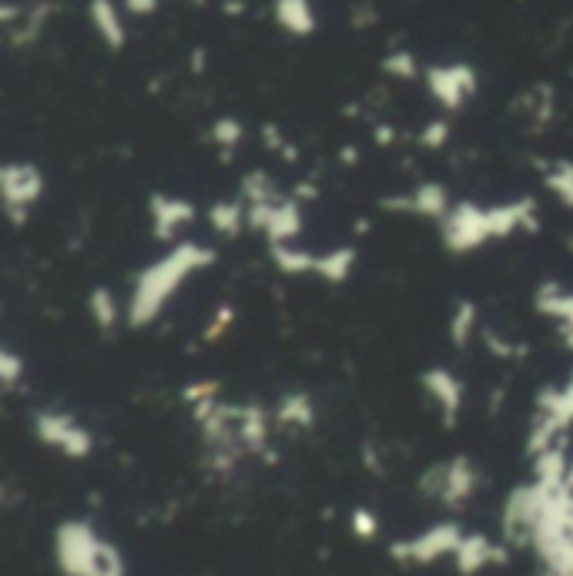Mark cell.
Instances as JSON below:
<instances>
[{
  "label": "cell",
  "instance_id": "6da1fadb",
  "mask_svg": "<svg viewBox=\"0 0 573 576\" xmlns=\"http://www.w3.org/2000/svg\"><path fill=\"white\" fill-rule=\"evenodd\" d=\"M202 436V463L212 476H232L245 459H272V409L262 402L215 399L188 409Z\"/></svg>",
  "mask_w": 573,
  "mask_h": 576
},
{
  "label": "cell",
  "instance_id": "7a4b0ae2",
  "mask_svg": "<svg viewBox=\"0 0 573 576\" xmlns=\"http://www.w3.org/2000/svg\"><path fill=\"white\" fill-rule=\"evenodd\" d=\"M540 232V205L537 198L520 195L510 201H480L460 198L453 201L450 215L439 222V242L453 258H466L493 242H506L513 235H537Z\"/></svg>",
  "mask_w": 573,
  "mask_h": 576
},
{
  "label": "cell",
  "instance_id": "3957f363",
  "mask_svg": "<svg viewBox=\"0 0 573 576\" xmlns=\"http://www.w3.org/2000/svg\"><path fill=\"white\" fill-rule=\"evenodd\" d=\"M215 262H218L215 245L198 242V238H181L178 245H168V252L151 258V262L131 278V292H128V302H124L128 305L131 329L155 325L161 319V312L175 302L181 285L191 282L195 275L208 272Z\"/></svg>",
  "mask_w": 573,
  "mask_h": 576
},
{
  "label": "cell",
  "instance_id": "277c9868",
  "mask_svg": "<svg viewBox=\"0 0 573 576\" xmlns=\"http://www.w3.org/2000/svg\"><path fill=\"white\" fill-rule=\"evenodd\" d=\"M540 483V479H537ZM527 550L537 560L533 576H573V489L547 486L537 520L530 526Z\"/></svg>",
  "mask_w": 573,
  "mask_h": 576
},
{
  "label": "cell",
  "instance_id": "5b68a950",
  "mask_svg": "<svg viewBox=\"0 0 573 576\" xmlns=\"http://www.w3.org/2000/svg\"><path fill=\"white\" fill-rule=\"evenodd\" d=\"M54 566L61 576H128V560L98 526L81 516L61 520L51 536Z\"/></svg>",
  "mask_w": 573,
  "mask_h": 576
},
{
  "label": "cell",
  "instance_id": "8992f818",
  "mask_svg": "<svg viewBox=\"0 0 573 576\" xmlns=\"http://www.w3.org/2000/svg\"><path fill=\"white\" fill-rule=\"evenodd\" d=\"M480 483H483V473L480 466L473 463V456L466 453H456V456H446L433 463L429 469H423L419 476V493L426 499H433L443 510H466L470 499L480 493Z\"/></svg>",
  "mask_w": 573,
  "mask_h": 576
},
{
  "label": "cell",
  "instance_id": "52a82bcc",
  "mask_svg": "<svg viewBox=\"0 0 573 576\" xmlns=\"http://www.w3.org/2000/svg\"><path fill=\"white\" fill-rule=\"evenodd\" d=\"M463 536L466 530L456 520H439L433 526H423V530L413 536L389 543V560L399 566H436L443 560H453Z\"/></svg>",
  "mask_w": 573,
  "mask_h": 576
},
{
  "label": "cell",
  "instance_id": "ba28073f",
  "mask_svg": "<svg viewBox=\"0 0 573 576\" xmlns=\"http://www.w3.org/2000/svg\"><path fill=\"white\" fill-rule=\"evenodd\" d=\"M31 429L37 443L54 449L64 459H91L94 453V432L68 409H37L31 416Z\"/></svg>",
  "mask_w": 573,
  "mask_h": 576
},
{
  "label": "cell",
  "instance_id": "9c48e42d",
  "mask_svg": "<svg viewBox=\"0 0 573 576\" xmlns=\"http://www.w3.org/2000/svg\"><path fill=\"white\" fill-rule=\"evenodd\" d=\"M44 171L34 161H7L0 168V201H4V215L14 228L27 225L37 201L44 198Z\"/></svg>",
  "mask_w": 573,
  "mask_h": 576
},
{
  "label": "cell",
  "instance_id": "30bf717a",
  "mask_svg": "<svg viewBox=\"0 0 573 576\" xmlns=\"http://www.w3.org/2000/svg\"><path fill=\"white\" fill-rule=\"evenodd\" d=\"M248 208V232H259L269 245H282V242H299L302 228H305V215H302V201L295 195H275L262 205H245Z\"/></svg>",
  "mask_w": 573,
  "mask_h": 576
},
{
  "label": "cell",
  "instance_id": "8fae6325",
  "mask_svg": "<svg viewBox=\"0 0 573 576\" xmlns=\"http://www.w3.org/2000/svg\"><path fill=\"white\" fill-rule=\"evenodd\" d=\"M426 91L446 114L463 111L466 104L480 91V74L473 64L466 61H446V64H429L423 71Z\"/></svg>",
  "mask_w": 573,
  "mask_h": 576
},
{
  "label": "cell",
  "instance_id": "7c38bea8",
  "mask_svg": "<svg viewBox=\"0 0 573 576\" xmlns=\"http://www.w3.org/2000/svg\"><path fill=\"white\" fill-rule=\"evenodd\" d=\"M379 208L389 215H409V218H426V222H443L453 208V195L443 181H419L416 188L399 191V195H382Z\"/></svg>",
  "mask_w": 573,
  "mask_h": 576
},
{
  "label": "cell",
  "instance_id": "4fadbf2b",
  "mask_svg": "<svg viewBox=\"0 0 573 576\" xmlns=\"http://www.w3.org/2000/svg\"><path fill=\"white\" fill-rule=\"evenodd\" d=\"M198 222V205L191 198L168 195V191H155L148 195V225L151 238L161 245H178L181 232Z\"/></svg>",
  "mask_w": 573,
  "mask_h": 576
},
{
  "label": "cell",
  "instance_id": "5bb4252c",
  "mask_svg": "<svg viewBox=\"0 0 573 576\" xmlns=\"http://www.w3.org/2000/svg\"><path fill=\"white\" fill-rule=\"evenodd\" d=\"M419 386L429 396V402L436 406L439 419H443L446 429H453L463 416L466 406V382L456 376L450 366H429L419 372Z\"/></svg>",
  "mask_w": 573,
  "mask_h": 576
},
{
  "label": "cell",
  "instance_id": "9a60e30c",
  "mask_svg": "<svg viewBox=\"0 0 573 576\" xmlns=\"http://www.w3.org/2000/svg\"><path fill=\"white\" fill-rule=\"evenodd\" d=\"M533 309L553 325L563 352L573 355V288L557 282V278H547L533 292Z\"/></svg>",
  "mask_w": 573,
  "mask_h": 576
},
{
  "label": "cell",
  "instance_id": "2e32d148",
  "mask_svg": "<svg viewBox=\"0 0 573 576\" xmlns=\"http://www.w3.org/2000/svg\"><path fill=\"white\" fill-rule=\"evenodd\" d=\"M54 17L51 0H34V4H4L0 7V24L7 31V41L14 47H31L41 41L47 21Z\"/></svg>",
  "mask_w": 573,
  "mask_h": 576
},
{
  "label": "cell",
  "instance_id": "e0dca14e",
  "mask_svg": "<svg viewBox=\"0 0 573 576\" xmlns=\"http://www.w3.org/2000/svg\"><path fill=\"white\" fill-rule=\"evenodd\" d=\"M510 560V546L503 540H493L486 533H476V530H466L463 543L456 546L453 553V566L460 576H480L483 570L490 566H503Z\"/></svg>",
  "mask_w": 573,
  "mask_h": 576
},
{
  "label": "cell",
  "instance_id": "ac0fdd59",
  "mask_svg": "<svg viewBox=\"0 0 573 576\" xmlns=\"http://www.w3.org/2000/svg\"><path fill=\"white\" fill-rule=\"evenodd\" d=\"M319 419V409H315V399L309 392L295 389V392H282L272 406V422L275 429H285V432H309Z\"/></svg>",
  "mask_w": 573,
  "mask_h": 576
},
{
  "label": "cell",
  "instance_id": "d6986e66",
  "mask_svg": "<svg viewBox=\"0 0 573 576\" xmlns=\"http://www.w3.org/2000/svg\"><path fill=\"white\" fill-rule=\"evenodd\" d=\"M88 17L108 51H121V47L128 44V24H124V14L114 0H91Z\"/></svg>",
  "mask_w": 573,
  "mask_h": 576
},
{
  "label": "cell",
  "instance_id": "ffe728a7",
  "mask_svg": "<svg viewBox=\"0 0 573 576\" xmlns=\"http://www.w3.org/2000/svg\"><path fill=\"white\" fill-rule=\"evenodd\" d=\"M84 305H88L94 329H98L101 335H114L121 322H128V305H121V299L111 292L108 285H94Z\"/></svg>",
  "mask_w": 573,
  "mask_h": 576
},
{
  "label": "cell",
  "instance_id": "44dd1931",
  "mask_svg": "<svg viewBox=\"0 0 573 576\" xmlns=\"http://www.w3.org/2000/svg\"><path fill=\"white\" fill-rule=\"evenodd\" d=\"M272 17L292 37H312L319 31V17H315L312 0H272Z\"/></svg>",
  "mask_w": 573,
  "mask_h": 576
},
{
  "label": "cell",
  "instance_id": "7402d4cb",
  "mask_svg": "<svg viewBox=\"0 0 573 576\" xmlns=\"http://www.w3.org/2000/svg\"><path fill=\"white\" fill-rule=\"evenodd\" d=\"M205 218H208V225H212V232L218 238H238L248 228V208H245V201L242 198H218L208 205L205 211Z\"/></svg>",
  "mask_w": 573,
  "mask_h": 576
},
{
  "label": "cell",
  "instance_id": "603a6c76",
  "mask_svg": "<svg viewBox=\"0 0 573 576\" xmlns=\"http://www.w3.org/2000/svg\"><path fill=\"white\" fill-rule=\"evenodd\" d=\"M356 258L359 252L352 245H336L329 252H319V258H315V278H322L326 285L349 282L352 272H356Z\"/></svg>",
  "mask_w": 573,
  "mask_h": 576
},
{
  "label": "cell",
  "instance_id": "cb8c5ba5",
  "mask_svg": "<svg viewBox=\"0 0 573 576\" xmlns=\"http://www.w3.org/2000/svg\"><path fill=\"white\" fill-rule=\"evenodd\" d=\"M483 332V319H480V305L473 299H456L453 312H450V342L453 349H470L476 335Z\"/></svg>",
  "mask_w": 573,
  "mask_h": 576
},
{
  "label": "cell",
  "instance_id": "d4e9b609",
  "mask_svg": "<svg viewBox=\"0 0 573 576\" xmlns=\"http://www.w3.org/2000/svg\"><path fill=\"white\" fill-rule=\"evenodd\" d=\"M315 258L319 252H312V248H305L299 242H282V245H269V262L279 268L282 275H315Z\"/></svg>",
  "mask_w": 573,
  "mask_h": 576
},
{
  "label": "cell",
  "instance_id": "484cf974",
  "mask_svg": "<svg viewBox=\"0 0 573 576\" xmlns=\"http://www.w3.org/2000/svg\"><path fill=\"white\" fill-rule=\"evenodd\" d=\"M540 178L543 188L550 191L553 201H560L563 208L573 211V161L570 158H550L540 161Z\"/></svg>",
  "mask_w": 573,
  "mask_h": 576
},
{
  "label": "cell",
  "instance_id": "4316f807",
  "mask_svg": "<svg viewBox=\"0 0 573 576\" xmlns=\"http://www.w3.org/2000/svg\"><path fill=\"white\" fill-rule=\"evenodd\" d=\"M275 195H282V188L275 185V178L262 168L245 171L242 181H238V198H242L245 205H262V201H269Z\"/></svg>",
  "mask_w": 573,
  "mask_h": 576
},
{
  "label": "cell",
  "instance_id": "83f0119b",
  "mask_svg": "<svg viewBox=\"0 0 573 576\" xmlns=\"http://www.w3.org/2000/svg\"><path fill=\"white\" fill-rule=\"evenodd\" d=\"M208 138H212V144H215L218 151H222L225 158H232V151L245 141V124L238 121V118H232V114H222V118L212 121V131H208Z\"/></svg>",
  "mask_w": 573,
  "mask_h": 576
},
{
  "label": "cell",
  "instance_id": "f1b7e54d",
  "mask_svg": "<svg viewBox=\"0 0 573 576\" xmlns=\"http://www.w3.org/2000/svg\"><path fill=\"white\" fill-rule=\"evenodd\" d=\"M24 379H27V359L14 345H4V349H0V386L14 396V392L24 386Z\"/></svg>",
  "mask_w": 573,
  "mask_h": 576
},
{
  "label": "cell",
  "instance_id": "f546056e",
  "mask_svg": "<svg viewBox=\"0 0 573 576\" xmlns=\"http://www.w3.org/2000/svg\"><path fill=\"white\" fill-rule=\"evenodd\" d=\"M379 67H382V74H389V78H396V81H416L419 74V61H416V54L413 51H389L386 57L379 61Z\"/></svg>",
  "mask_w": 573,
  "mask_h": 576
},
{
  "label": "cell",
  "instance_id": "4dcf8cb0",
  "mask_svg": "<svg viewBox=\"0 0 573 576\" xmlns=\"http://www.w3.org/2000/svg\"><path fill=\"white\" fill-rule=\"evenodd\" d=\"M382 530V520H379V513L372 510V506H352V513H349V533L356 536V540L362 543H372L379 536Z\"/></svg>",
  "mask_w": 573,
  "mask_h": 576
},
{
  "label": "cell",
  "instance_id": "1f68e13d",
  "mask_svg": "<svg viewBox=\"0 0 573 576\" xmlns=\"http://www.w3.org/2000/svg\"><path fill=\"white\" fill-rule=\"evenodd\" d=\"M215 399H222V382L218 379H198L181 389V402H185L188 409L205 406V402H215Z\"/></svg>",
  "mask_w": 573,
  "mask_h": 576
},
{
  "label": "cell",
  "instance_id": "d6a6232c",
  "mask_svg": "<svg viewBox=\"0 0 573 576\" xmlns=\"http://www.w3.org/2000/svg\"><path fill=\"white\" fill-rule=\"evenodd\" d=\"M232 329H235V309L228 302H222V305H215L212 315H208V325H205L202 339L215 345V342H222Z\"/></svg>",
  "mask_w": 573,
  "mask_h": 576
},
{
  "label": "cell",
  "instance_id": "836d02e7",
  "mask_svg": "<svg viewBox=\"0 0 573 576\" xmlns=\"http://www.w3.org/2000/svg\"><path fill=\"white\" fill-rule=\"evenodd\" d=\"M453 138V128H450V121L446 118H433L429 124H423V131L416 134V144L419 148H426V151H439V148H446Z\"/></svg>",
  "mask_w": 573,
  "mask_h": 576
},
{
  "label": "cell",
  "instance_id": "e575fe53",
  "mask_svg": "<svg viewBox=\"0 0 573 576\" xmlns=\"http://www.w3.org/2000/svg\"><path fill=\"white\" fill-rule=\"evenodd\" d=\"M483 345L490 349L493 355H500V359H523L527 355V345L523 342H513V339H506V335H500V332H493V329H486L483 325Z\"/></svg>",
  "mask_w": 573,
  "mask_h": 576
},
{
  "label": "cell",
  "instance_id": "d590c367",
  "mask_svg": "<svg viewBox=\"0 0 573 576\" xmlns=\"http://www.w3.org/2000/svg\"><path fill=\"white\" fill-rule=\"evenodd\" d=\"M262 141L269 144L272 151H279V155H282L285 161H292V158H295V155H292V148H289V144H285L282 131L275 128V124H265V128H262Z\"/></svg>",
  "mask_w": 573,
  "mask_h": 576
},
{
  "label": "cell",
  "instance_id": "8d00e7d4",
  "mask_svg": "<svg viewBox=\"0 0 573 576\" xmlns=\"http://www.w3.org/2000/svg\"><path fill=\"white\" fill-rule=\"evenodd\" d=\"M161 7V0H124V11L135 17H151Z\"/></svg>",
  "mask_w": 573,
  "mask_h": 576
},
{
  "label": "cell",
  "instance_id": "74e56055",
  "mask_svg": "<svg viewBox=\"0 0 573 576\" xmlns=\"http://www.w3.org/2000/svg\"><path fill=\"white\" fill-rule=\"evenodd\" d=\"M560 396H563V406H567L570 419H573V369H570L567 382H560Z\"/></svg>",
  "mask_w": 573,
  "mask_h": 576
},
{
  "label": "cell",
  "instance_id": "f35d334b",
  "mask_svg": "<svg viewBox=\"0 0 573 576\" xmlns=\"http://www.w3.org/2000/svg\"><path fill=\"white\" fill-rule=\"evenodd\" d=\"M393 138H396V131L389 128V124H379V128H376V141L379 144H393Z\"/></svg>",
  "mask_w": 573,
  "mask_h": 576
},
{
  "label": "cell",
  "instance_id": "ab89813d",
  "mask_svg": "<svg viewBox=\"0 0 573 576\" xmlns=\"http://www.w3.org/2000/svg\"><path fill=\"white\" fill-rule=\"evenodd\" d=\"M567 486L573 489V456H570V469H567Z\"/></svg>",
  "mask_w": 573,
  "mask_h": 576
}]
</instances>
